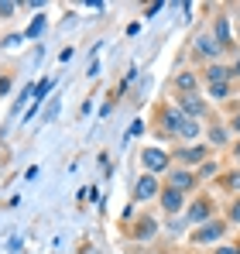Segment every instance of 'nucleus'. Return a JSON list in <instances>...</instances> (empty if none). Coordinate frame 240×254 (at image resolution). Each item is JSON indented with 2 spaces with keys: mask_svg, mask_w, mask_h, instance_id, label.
<instances>
[{
  "mask_svg": "<svg viewBox=\"0 0 240 254\" xmlns=\"http://www.w3.org/2000/svg\"><path fill=\"white\" fill-rule=\"evenodd\" d=\"M165 130L168 134H179V137H196L199 134V124L179 110H165Z\"/></svg>",
  "mask_w": 240,
  "mask_h": 254,
  "instance_id": "nucleus-1",
  "label": "nucleus"
},
{
  "mask_svg": "<svg viewBox=\"0 0 240 254\" xmlns=\"http://www.w3.org/2000/svg\"><path fill=\"white\" fill-rule=\"evenodd\" d=\"M141 162H144V169L155 175V172L168 169V151H161V148H144V151H141Z\"/></svg>",
  "mask_w": 240,
  "mask_h": 254,
  "instance_id": "nucleus-2",
  "label": "nucleus"
},
{
  "mask_svg": "<svg viewBox=\"0 0 240 254\" xmlns=\"http://www.w3.org/2000/svg\"><path fill=\"white\" fill-rule=\"evenodd\" d=\"M155 192H158V179H155L151 172H148V175H141V179H137V186H134V199H141V203H144V199H151Z\"/></svg>",
  "mask_w": 240,
  "mask_h": 254,
  "instance_id": "nucleus-3",
  "label": "nucleus"
},
{
  "mask_svg": "<svg viewBox=\"0 0 240 254\" xmlns=\"http://www.w3.org/2000/svg\"><path fill=\"white\" fill-rule=\"evenodd\" d=\"M168 179H172V189H179V192H185V189H192V186H196V175H192V172H185V169L172 172Z\"/></svg>",
  "mask_w": 240,
  "mask_h": 254,
  "instance_id": "nucleus-4",
  "label": "nucleus"
},
{
  "mask_svg": "<svg viewBox=\"0 0 240 254\" xmlns=\"http://www.w3.org/2000/svg\"><path fill=\"white\" fill-rule=\"evenodd\" d=\"M161 206H165V213H179L182 210V192L168 186V189L161 192Z\"/></svg>",
  "mask_w": 240,
  "mask_h": 254,
  "instance_id": "nucleus-5",
  "label": "nucleus"
},
{
  "mask_svg": "<svg viewBox=\"0 0 240 254\" xmlns=\"http://www.w3.org/2000/svg\"><path fill=\"white\" fill-rule=\"evenodd\" d=\"M182 110H185V117H192V121H196V117H202L206 103L196 100V93H185V96H182Z\"/></svg>",
  "mask_w": 240,
  "mask_h": 254,
  "instance_id": "nucleus-6",
  "label": "nucleus"
},
{
  "mask_svg": "<svg viewBox=\"0 0 240 254\" xmlns=\"http://www.w3.org/2000/svg\"><path fill=\"white\" fill-rule=\"evenodd\" d=\"M220 234H223V223H202V227L196 230V234H192V237H196L199 244H209V241H216Z\"/></svg>",
  "mask_w": 240,
  "mask_h": 254,
  "instance_id": "nucleus-7",
  "label": "nucleus"
},
{
  "mask_svg": "<svg viewBox=\"0 0 240 254\" xmlns=\"http://www.w3.org/2000/svg\"><path fill=\"white\" fill-rule=\"evenodd\" d=\"M196 52H202V55H209V59H216V55L223 52V45L216 42V38H209V35H206V38H199V42H196Z\"/></svg>",
  "mask_w": 240,
  "mask_h": 254,
  "instance_id": "nucleus-8",
  "label": "nucleus"
},
{
  "mask_svg": "<svg viewBox=\"0 0 240 254\" xmlns=\"http://www.w3.org/2000/svg\"><path fill=\"white\" fill-rule=\"evenodd\" d=\"M179 158H182L185 165H199L202 158H206V148H202V144H196V148H182Z\"/></svg>",
  "mask_w": 240,
  "mask_h": 254,
  "instance_id": "nucleus-9",
  "label": "nucleus"
},
{
  "mask_svg": "<svg viewBox=\"0 0 240 254\" xmlns=\"http://www.w3.org/2000/svg\"><path fill=\"white\" fill-rule=\"evenodd\" d=\"M45 24H48V17H45V14H38V17H35V21L28 24V31H24V38H38L41 31H45Z\"/></svg>",
  "mask_w": 240,
  "mask_h": 254,
  "instance_id": "nucleus-10",
  "label": "nucleus"
},
{
  "mask_svg": "<svg viewBox=\"0 0 240 254\" xmlns=\"http://www.w3.org/2000/svg\"><path fill=\"white\" fill-rule=\"evenodd\" d=\"M137 237H141V241H151V237H155V220H151V216H144V220L137 223Z\"/></svg>",
  "mask_w": 240,
  "mask_h": 254,
  "instance_id": "nucleus-11",
  "label": "nucleus"
},
{
  "mask_svg": "<svg viewBox=\"0 0 240 254\" xmlns=\"http://www.w3.org/2000/svg\"><path fill=\"white\" fill-rule=\"evenodd\" d=\"M209 216V203H192V210H189V220L192 223H202Z\"/></svg>",
  "mask_w": 240,
  "mask_h": 254,
  "instance_id": "nucleus-12",
  "label": "nucleus"
},
{
  "mask_svg": "<svg viewBox=\"0 0 240 254\" xmlns=\"http://www.w3.org/2000/svg\"><path fill=\"white\" fill-rule=\"evenodd\" d=\"M230 72H234V69H223V65H213V69H209V83H227V79H230Z\"/></svg>",
  "mask_w": 240,
  "mask_h": 254,
  "instance_id": "nucleus-13",
  "label": "nucleus"
},
{
  "mask_svg": "<svg viewBox=\"0 0 240 254\" xmlns=\"http://www.w3.org/2000/svg\"><path fill=\"white\" fill-rule=\"evenodd\" d=\"M216 42H220V45L230 42V24H227V17H220V21H216Z\"/></svg>",
  "mask_w": 240,
  "mask_h": 254,
  "instance_id": "nucleus-14",
  "label": "nucleus"
},
{
  "mask_svg": "<svg viewBox=\"0 0 240 254\" xmlns=\"http://www.w3.org/2000/svg\"><path fill=\"white\" fill-rule=\"evenodd\" d=\"M175 86H179V89H192V86H196V72H182V76L175 79Z\"/></svg>",
  "mask_w": 240,
  "mask_h": 254,
  "instance_id": "nucleus-15",
  "label": "nucleus"
},
{
  "mask_svg": "<svg viewBox=\"0 0 240 254\" xmlns=\"http://www.w3.org/2000/svg\"><path fill=\"white\" fill-rule=\"evenodd\" d=\"M48 89H52V79H41V83L35 86V103H41V100L48 96Z\"/></svg>",
  "mask_w": 240,
  "mask_h": 254,
  "instance_id": "nucleus-16",
  "label": "nucleus"
},
{
  "mask_svg": "<svg viewBox=\"0 0 240 254\" xmlns=\"http://www.w3.org/2000/svg\"><path fill=\"white\" fill-rule=\"evenodd\" d=\"M209 93H213L216 100H227V96H230V86H227V83H213V86H209Z\"/></svg>",
  "mask_w": 240,
  "mask_h": 254,
  "instance_id": "nucleus-17",
  "label": "nucleus"
},
{
  "mask_svg": "<svg viewBox=\"0 0 240 254\" xmlns=\"http://www.w3.org/2000/svg\"><path fill=\"white\" fill-rule=\"evenodd\" d=\"M14 10H17V3H3L0 0V17H14Z\"/></svg>",
  "mask_w": 240,
  "mask_h": 254,
  "instance_id": "nucleus-18",
  "label": "nucleus"
},
{
  "mask_svg": "<svg viewBox=\"0 0 240 254\" xmlns=\"http://www.w3.org/2000/svg\"><path fill=\"white\" fill-rule=\"evenodd\" d=\"M55 114H59V100H55V103H52V107H48V110H45V117H41V124H48V121H52V117H55Z\"/></svg>",
  "mask_w": 240,
  "mask_h": 254,
  "instance_id": "nucleus-19",
  "label": "nucleus"
},
{
  "mask_svg": "<svg viewBox=\"0 0 240 254\" xmlns=\"http://www.w3.org/2000/svg\"><path fill=\"white\" fill-rule=\"evenodd\" d=\"M7 93H10V79H7V76H0V96H7Z\"/></svg>",
  "mask_w": 240,
  "mask_h": 254,
  "instance_id": "nucleus-20",
  "label": "nucleus"
},
{
  "mask_svg": "<svg viewBox=\"0 0 240 254\" xmlns=\"http://www.w3.org/2000/svg\"><path fill=\"white\" fill-rule=\"evenodd\" d=\"M227 186H230V189H240V172H234V175L227 179Z\"/></svg>",
  "mask_w": 240,
  "mask_h": 254,
  "instance_id": "nucleus-21",
  "label": "nucleus"
},
{
  "mask_svg": "<svg viewBox=\"0 0 240 254\" xmlns=\"http://www.w3.org/2000/svg\"><path fill=\"white\" fill-rule=\"evenodd\" d=\"M230 220H234V223H240V199L234 203V210H230Z\"/></svg>",
  "mask_w": 240,
  "mask_h": 254,
  "instance_id": "nucleus-22",
  "label": "nucleus"
},
{
  "mask_svg": "<svg viewBox=\"0 0 240 254\" xmlns=\"http://www.w3.org/2000/svg\"><path fill=\"white\" fill-rule=\"evenodd\" d=\"M216 254H240L237 248H216Z\"/></svg>",
  "mask_w": 240,
  "mask_h": 254,
  "instance_id": "nucleus-23",
  "label": "nucleus"
},
{
  "mask_svg": "<svg viewBox=\"0 0 240 254\" xmlns=\"http://www.w3.org/2000/svg\"><path fill=\"white\" fill-rule=\"evenodd\" d=\"M234 72H237V76H240V59H237V69H234Z\"/></svg>",
  "mask_w": 240,
  "mask_h": 254,
  "instance_id": "nucleus-24",
  "label": "nucleus"
},
{
  "mask_svg": "<svg viewBox=\"0 0 240 254\" xmlns=\"http://www.w3.org/2000/svg\"><path fill=\"white\" fill-rule=\"evenodd\" d=\"M234 127H237V130H240V114H237V124H234Z\"/></svg>",
  "mask_w": 240,
  "mask_h": 254,
  "instance_id": "nucleus-25",
  "label": "nucleus"
},
{
  "mask_svg": "<svg viewBox=\"0 0 240 254\" xmlns=\"http://www.w3.org/2000/svg\"><path fill=\"white\" fill-rule=\"evenodd\" d=\"M237 162H240V144H237Z\"/></svg>",
  "mask_w": 240,
  "mask_h": 254,
  "instance_id": "nucleus-26",
  "label": "nucleus"
},
{
  "mask_svg": "<svg viewBox=\"0 0 240 254\" xmlns=\"http://www.w3.org/2000/svg\"><path fill=\"white\" fill-rule=\"evenodd\" d=\"M237 251H240V248H237Z\"/></svg>",
  "mask_w": 240,
  "mask_h": 254,
  "instance_id": "nucleus-27",
  "label": "nucleus"
}]
</instances>
